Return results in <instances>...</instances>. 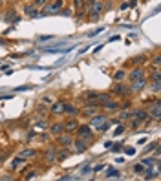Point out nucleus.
I'll use <instances>...</instances> for the list:
<instances>
[{"label":"nucleus","instance_id":"nucleus-7","mask_svg":"<svg viewBox=\"0 0 161 181\" xmlns=\"http://www.w3.org/2000/svg\"><path fill=\"white\" fill-rule=\"evenodd\" d=\"M126 92H128V90H126V86H125L121 81L114 84V93H115V95H125Z\"/></svg>","mask_w":161,"mask_h":181},{"label":"nucleus","instance_id":"nucleus-2","mask_svg":"<svg viewBox=\"0 0 161 181\" xmlns=\"http://www.w3.org/2000/svg\"><path fill=\"white\" fill-rule=\"evenodd\" d=\"M62 9V0H55V2H51L50 6H46L42 9V15H53L57 11H61Z\"/></svg>","mask_w":161,"mask_h":181},{"label":"nucleus","instance_id":"nucleus-3","mask_svg":"<svg viewBox=\"0 0 161 181\" xmlns=\"http://www.w3.org/2000/svg\"><path fill=\"white\" fill-rule=\"evenodd\" d=\"M57 143L61 145V148H68L73 141H71V135H68V134H59V137H57Z\"/></svg>","mask_w":161,"mask_h":181},{"label":"nucleus","instance_id":"nucleus-18","mask_svg":"<svg viewBox=\"0 0 161 181\" xmlns=\"http://www.w3.org/2000/svg\"><path fill=\"white\" fill-rule=\"evenodd\" d=\"M93 7H92V13H93V17H97V15L102 11V4L101 2H95V4H92Z\"/></svg>","mask_w":161,"mask_h":181},{"label":"nucleus","instance_id":"nucleus-26","mask_svg":"<svg viewBox=\"0 0 161 181\" xmlns=\"http://www.w3.org/2000/svg\"><path fill=\"white\" fill-rule=\"evenodd\" d=\"M24 11L29 15V17H37V9H35V7H26Z\"/></svg>","mask_w":161,"mask_h":181},{"label":"nucleus","instance_id":"nucleus-41","mask_svg":"<svg viewBox=\"0 0 161 181\" xmlns=\"http://www.w3.org/2000/svg\"><path fill=\"white\" fill-rule=\"evenodd\" d=\"M61 179H64V181L66 179H73V176H61Z\"/></svg>","mask_w":161,"mask_h":181},{"label":"nucleus","instance_id":"nucleus-17","mask_svg":"<svg viewBox=\"0 0 161 181\" xmlns=\"http://www.w3.org/2000/svg\"><path fill=\"white\" fill-rule=\"evenodd\" d=\"M156 163H159V159H156V157H143L141 159V165H145V167H152Z\"/></svg>","mask_w":161,"mask_h":181},{"label":"nucleus","instance_id":"nucleus-16","mask_svg":"<svg viewBox=\"0 0 161 181\" xmlns=\"http://www.w3.org/2000/svg\"><path fill=\"white\" fill-rule=\"evenodd\" d=\"M64 112H66L68 115H71V117L79 113V110H77L75 106H73V104H64Z\"/></svg>","mask_w":161,"mask_h":181},{"label":"nucleus","instance_id":"nucleus-19","mask_svg":"<svg viewBox=\"0 0 161 181\" xmlns=\"http://www.w3.org/2000/svg\"><path fill=\"white\" fill-rule=\"evenodd\" d=\"M44 157H46V161H55L57 159V152L55 150H48V152L44 154Z\"/></svg>","mask_w":161,"mask_h":181},{"label":"nucleus","instance_id":"nucleus-12","mask_svg":"<svg viewBox=\"0 0 161 181\" xmlns=\"http://www.w3.org/2000/svg\"><path fill=\"white\" fill-rule=\"evenodd\" d=\"M102 108H105V110H117V108H119V102H117V101H112V99H108L105 104H102Z\"/></svg>","mask_w":161,"mask_h":181},{"label":"nucleus","instance_id":"nucleus-36","mask_svg":"<svg viewBox=\"0 0 161 181\" xmlns=\"http://www.w3.org/2000/svg\"><path fill=\"white\" fill-rule=\"evenodd\" d=\"M73 6H75V7H81V6H82V0H73Z\"/></svg>","mask_w":161,"mask_h":181},{"label":"nucleus","instance_id":"nucleus-23","mask_svg":"<svg viewBox=\"0 0 161 181\" xmlns=\"http://www.w3.org/2000/svg\"><path fill=\"white\" fill-rule=\"evenodd\" d=\"M114 79H115V81H123V79H125V71H123V70L115 71V73H114Z\"/></svg>","mask_w":161,"mask_h":181},{"label":"nucleus","instance_id":"nucleus-6","mask_svg":"<svg viewBox=\"0 0 161 181\" xmlns=\"http://www.w3.org/2000/svg\"><path fill=\"white\" fill-rule=\"evenodd\" d=\"M132 115H136L137 121H150L148 112H146V110H134V112H132Z\"/></svg>","mask_w":161,"mask_h":181},{"label":"nucleus","instance_id":"nucleus-24","mask_svg":"<svg viewBox=\"0 0 161 181\" xmlns=\"http://www.w3.org/2000/svg\"><path fill=\"white\" fill-rule=\"evenodd\" d=\"M22 163H24V159H22V157H17V159L13 161V168H15V170L20 168V167H22Z\"/></svg>","mask_w":161,"mask_h":181},{"label":"nucleus","instance_id":"nucleus-9","mask_svg":"<svg viewBox=\"0 0 161 181\" xmlns=\"http://www.w3.org/2000/svg\"><path fill=\"white\" fill-rule=\"evenodd\" d=\"M105 121H106V117H105V115L97 113V115H93V117L90 119V125H92V126H99L101 123H105Z\"/></svg>","mask_w":161,"mask_h":181},{"label":"nucleus","instance_id":"nucleus-14","mask_svg":"<svg viewBox=\"0 0 161 181\" xmlns=\"http://www.w3.org/2000/svg\"><path fill=\"white\" fill-rule=\"evenodd\" d=\"M50 132H51V134H55V135L62 134V132H64V125H62V123H55V125H51Z\"/></svg>","mask_w":161,"mask_h":181},{"label":"nucleus","instance_id":"nucleus-33","mask_svg":"<svg viewBox=\"0 0 161 181\" xmlns=\"http://www.w3.org/2000/svg\"><path fill=\"white\" fill-rule=\"evenodd\" d=\"M102 168H105V167H102V165H97V167H93V168H92V172H101Z\"/></svg>","mask_w":161,"mask_h":181},{"label":"nucleus","instance_id":"nucleus-22","mask_svg":"<svg viewBox=\"0 0 161 181\" xmlns=\"http://www.w3.org/2000/svg\"><path fill=\"white\" fill-rule=\"evenodd\" d=\"M68 156H70V152H68V150H62V152H59V154H57V159H59V161H64Z\"/></svg>","mask_w":161,"mask_h":181},{"label":"nucleus","instance_id":"nucleus-13","mask_svg":"<svg viewBox=\"0 0 161 181\" xmlns=\"http://www.w3.org/2000/svg\"><path fill=\"white\" fill-rule=\"evenodd\" d=\"M35 154H37L35 150H31V148H26V150H22V152L19 154V157H22V159L26 161L27 157H35Z\"/></svg>","mask_w":161,"mask_h":181},{"label":"nucleus","instance_id":"nucleus-8","mask_svg":"<svg viewBox=\"0 0 161 181\" xmlns=\"http://www.w3.org/2000/svg\"><path fill=\"white\" fill-rule=\"evenodd\" d=\"M137 79H145V71L141 68H136L130 71V81H137Z\"/></svg>","mask_w":161,"mask_h":181},{"label":"nucleus","instance_id":"nucleus-15","mask_svg":"<svg viewBox=\"0 0 161 181\" xmlns=\"http://www.w3.org/2000/svg\"><path fill=\"white\" fill-rule=\"evenodd\" d=\"M62 112H64V102L57 101L53 106H51V113H62Z\"/></svg>","mask_w":161,"mask_h":181},{"label":"nucleus","instance_id":"nucleus-38","mask_svg":"<svg viewBox=\"0 0 161 181\" xmlns=\"http://www.w3.org/2000/svg\"><path fill=\"white\" fill-rule=\"evenodd\" d=\"M48 0H35V6H42V4H46Z\"/></svg>","mask_w":161,"mask_h":181},{"label":"nucleus","instance_id":"nucleus-39","mask_svg":"<svg viewBox=\"0 0 161 181\" xmlns=\"http://www.w3.org/2000/svg\"><path fill=\"white\" fill-rule=\"evenodd\" d=\"M31 177H35V172L31 170V172H27V176H26V179H31Z\"/></svg>","mask_w":161,"mask_h":181},{"label":"nucleus","instance_id":"nucleus-42","mask_svg":"<svg viewBox=\"0 0 161 181\" xmlns=\"http://www.w3.org/2000/svg\"><path fill=\"white\" fill-rule=\"evenodd\" d=\"M86 4H88V6H92V4H95V0H86Z\"/></svg>","mask_w":161,"mask_h":181},{"label":"nucleus","instance_id":"nucleus-5","mask_svg":"<svg viewBox=\"0 0 161 181\" xmlns=\"http://www.w3.org/2000/svg\"><path fill=\"white\" fill-rule=\"evenodd\" d=\"M148 115H152L154 119H159L161 117V108H159V99H156L154 101V104L150 106V112H148Z\"/></svg>","mask_w":161,"mask_h":181},{"label":"nucleus","instance_id":"nucleus-37","mask_svg":"<svg viewBox=\"0 0 161 181\" xmlns=\"http://www.w3.org/2000/svg\"><path fill=\"white\" fill-rule=\"evenodd\" d=\"M42 104H51V99H50V97H44V99H42Z\"/></svg>","mask_w":161,"mask_h":181},{"label":"nucleus","instance_id":"nucleus-4","mask_svg":"<svg viewBox=\"0 0 161 181\" xmlns=\"http://www.w3.org/2000/svg\"><path fill=\"white\" fill-rule=\"evenodd\" d=\"M71 145H73V150H75V154H82L84 150L88 148V141H86V139H81V137H79L75 143H71Z\"/></svg>","mask_w":161,"mask_h":181},{"label":"nucleus","instance_id":"nucleus-11","mask_svg":"<svg viewBox=\"0 0 161 181\" xmlns=\"http://www.w3.org/2000/svg\"><path fill=\"white\" fill-rule=\"evenodd\" d=\"M146 86V81L145 79H137V81H132V90H136V92H139V90H143Z\"/></svg>","mask_w":161,"mask_h":181},{"label":"nucleus","instance_id":"nucleus-27","mask_svg":"<svg viewBox=\"0 0 161 181\" xmlns=\"http://www.w3.org/2000/svg\"><path fill=\"white\" fill-rule=\"evenodd\" d=\"M143 170H145V165H141V163H139V165H134V172H137V174H141Z\"/></svg>","mask_w":161,"mask_h":181},{"label":"nucleus","instance_id":"nucleus-35","mask_svg":"<svg viewBox=\"0 0 161 181\" xmlns=\"http://www.w3.org/2000/svg\"><path fill=\"white\" fill-rule=\"evenodd\" d=\"M125 152H126L128 156H132V154H136V148H126V150H125Z\"/></svg>","mask_w":161,"mask_h":181},{"label":"nucleus","instance_id":"nucleus-21","mask_svg":"<svg viewBox=\"0 0 161 181\" xmlns=\"http://www.w3.org/2000/svg\"><path fill=\"white\" fill-rule=\"evenodd\" d=\"M106 177H121V172H119V170H115V168H112V170H108Z\"/></svg>","mask_w":161,"mask_h":181},{"label":"nucleus","instance_id":"nucleus-40","mask_svg":"<svg viewBox=\"0 0 161 181\" xmlns=\"http://www.w3.org/2000/svg\"><path fill=\"white\" fill-rule=\"evenodd\" d=\"M112 145H114V143H112V141H106V143H105V148H110V146H112Z\"/></svg>","mask_w":161,"mask_h":181},{"label":"nucleus","instance_id":"nucleus-29","mask_svg":"<svg viewBox=\"0 0 161 181\" xmlns=\"http://www.w3.org/2000/svg\"><path fill=\"white\" fill-rule=\"evenodd\" d=\"M119 117H121V119H128V117H134V115H132V112H121Z\"/></svg>","mask_w":161,"mask_h":181},{"label":"nucleus","instance_id":"nucleus-25","mask_svg":"<svg viewBox=\"0 0 161 181\" xmlns=\"http://www.w3.org/2000/svg\"><path fill=\"white\" fill-rule=\"evenodd\" d=\"M125 130H126V128H125L123 125H119V126L114 130V135H121V134H125Z\"/></svg>","mask_w":161,"mask_h":181},{"label":"nucleus","instance_id":"nucleus-1","mask_svg":"<svg viewBox=\"0 0 161 181\" xmlns=\"http://www.w3.org/2000/svg\"><path fill=\"white\" fill-rule=\"evenodd\" d=\"M75 132H77V135H79L81 139H86L88 143L93 139V134H92V130H90V125H88V126H77Z\"/></svg>","mask_w":161,"mask_h":181},{"label":"nucleus","instance_id":"nucleus-43","mask_svg":"<svg viewBox=\"0 0 161 181\" xmlns=\"http://www.w3.org/2000/svg\"><path fill=\"white\" fill-rule=\"evenodd\" d=\"M0 161H4V156H0Z\"/></svg>","mask_w":161,"mask_h":181},{"label":"nucleus","instance_id":"nucleus-30","mask_svg":"<svg viewBox=\"0 0 161 181\" xmlns=\"http://www.w3.org/2000/svg\"><path fill=\"white\" fill-rule=\"evenodd\" d=\"M88 172H92V167H90V165H84L82 170H81V174H88Z\"/></svg>","mask_w":161,"mask_h":181},{"label":"nucleus","instance_id":"nucleus-20","mask_svg":"<svg viewBox=\"0 0 161 181\" xmlns=\"http://www.w3.org/2000/svg\"><path fill=\"white\" fill-rule=\"evenodd\" d=\"M95 112H97V106H95V104H92V106L84 108V112H82V113H84L86 117H90V115H92V113H95Z\"/></svg>","mask_w":161,"mask_h":181},{"label":"nucleus","instance_id":"nucleus-34","mask_svg":"<svg viewBox=\"0 0 161 181\" xmlns=\"http://www.w3.org/2000/svg\"><path fill=\"white\" fill-rule=\"evenodd\" d=\"M101 31H102V27H97L95 31H92V33H90V37H95V35H97V33H101Z\"/></svg>","mask_w":161,"mask_h":181},{"label":"nucleus","instance_id":"nucleus-28","mask_svg":"<svg viewBox=\"0 0 161 181\" xmlns=\"http://www.w3.org/2000/svg\"><path fill=\"white\" fill-rule=\"evenodd\" d=\"M159 88H161V82H159V81H154V84H152V92H159Z\"/></svg>","mask_w":161,"mask_h":181},{"label":"nucleus","instance_id":"nucleus-31","mask_svg":"<svg viewBox=\"0 0 161 181\" xmlns=\"http://www.w3.org/2000/svg\"><path fill=\"white\" fill-rule=\"evenodd\" d=\"M112 148V152H121V148H123V143H119L117 146H110Z\"/></svg>","mask_w":161,"mask_h":181},{"label":"nucleus","instance_id":"nucleus-32","mask_svg":"<svg viewBox=\"0 0 161 181\" xmlns=\"http://www.w3.org/2000/svg\"><path fill=\"white\" fill-rule=\"evenodd\" d=\"M152 81H159V71L157 70H154V73H152Z\"/></svg>","mask_w":161,"mask_h":181},{"label":"nucleus","instance_id":"nucleus-10","mask_svg":"<svg viewBox=\"0 0 161 181\" xmlns=\"http://www.w3.org/2000/svg\"><path fill=\"white\" fill-rule=\"evenodd\" d=\"M77 126H79L77 121H75V119H70L68 123L64 125V132H75V130H77Z\"/></svg>","mask_w":161,"mask_h":181}]
</instances>
